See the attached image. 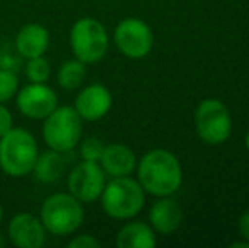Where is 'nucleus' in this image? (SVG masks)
<instances>
[{
    "label": "nucleus",
    "instance_id": "obj_19",
    "mask_svg": "<svg viewBox=\"0 0 249 248\" xmlns=\"http://www.w3.org/2000/svg\"><path fill=\"white\" fill-rule=\"evenodd\" d=\"M26 78L33 83H46L51 76V63L44 57H36L26 60L24 65Z\"/></svg>",
    "mask_w": 249,
    "mask_h": 248
},
{
    "label": "nucleus",
    "instance_id": "obj_23",
    "mask_svg": "<svg viewBox=\"0 0 249 248\" xmlns=\"http://www.w3.org/2000/svg\"><path fill=\"white\" fill-rule=\"evenodd\" d=\"M14 128V117L12 113L5 107V104H0V138L5 133H9Z\"/></svg>",
    "mask_w": 249,
    "mask_h": 248
},
{
    "label": "nucleus",
    "instance_id": "obj_28",
    "mask_svg": "<svg viewBox=\"0 0 249 248\" xmlns=\"http://www.w3.org/2000/svg\"><path fill=\"white\" fill-rule=\"evenodd\" d=\"M244 143H246V150L249 152V129H248V134H246V139H244Z\"/></svg>",
    "mask_w": 249,
    "mask_h": 248
},
{
    "label": "nucleus",
    "instance_id": "obj_9",
    "mask_svg": "<svg viewBox=\"0 0 249 248\" xmlns=\"http://www.w3.org/2000/svg\"><path fill=\"white\" fill-rule=\"evenodd\" d=\"M105 184H107V175L100 163L89 162V160H82L76 163L70 170L68 179H66L68 192L83 204L99 201Z\"/></svg>",
    "mask_w": 249,
    "mask_h": 248
},
{
    "label": "nucleus",
    "instance_id": "obj_18",
    "mask_svg": "<svg viewBox=\"0 0 249 248\" xmlns=\"http://www.w3.org/2000/svg\"><path fill=\"white\" fill-rule=\"evenodd\" d=\"M87 78V65L83 61L66 60L58 70V83L63 90H78Z\"/></svg>",
    "mask_w": 249,
    "mask_h": 248
},
{
    "label": "nucleus",
    "instance_id": "obj_24",
    "mask_svg": "<svg viewBox=\"0 0 249 248\" xmlns=\"http://www.w3.org/2000/svg\"><path fill=\"white\" fill-rule=\"evenodd\" d=\"M237 228H239V233L246 242H249V211L243 212L239 218V223H237Z\"/></svg>",
    "mask_w": 249,
    "mask_h": 248
},
{
    "label": "nucleus",
    "instance_id": "obj_13",
    "mask_svg": "<svg viewBox=\"0 0 249 248\" xmlns=\"http://www.w3.org/2000/svg\"><path fill=\"white\" fill-rule=\"evenodd\" d=\"M51 36L50 31L37 22L24 24L16 36V51L20 58L29 60V58L44 57L50 50Z\"/></svg>",
    "mask_w": 249,
    "mask_h": 248
},
{
    "label": "nucleus",
    "instance_id": "obj_10",
    "mask_svg": "<svg viewBox=\"0 0 249 248\" xmlns=\"http://www.w3.org/2000/svg\"><path fill=\"white\" fill-rule=\"evenodd\" d=\"M16 104L24 117L33 121H43L58 107V94L46 83L29 82L17 90Z\"/></svg>",
    "mask_w": 249,
    "mask_h": 248
},
{
    "label": "nucleus",
    "instance_id": "obj_25",
    "mask_svg": "<svg viewBox=\"0 0 249 248\" xmlns=\"http://www.w3.org/2000/svg\"><path fill=\"white\" fill-rule=\"evenodd\" d=\"M231 248H249V242L243 240V242H234L231 243Z\"/></svg>",
    "mask_w": 249,
    "mask_h": 248
},
{
    "label": "nucleus",
    "instance_id": "obj_15",
    "mask_svg": "<svg viewBox=\"0 0 249 248\" xmlns=\"http://www.w3.org/2000/svg\"><path fill=\"white\" fill-rule=\"evenodd\" d=\"M183 211L180 204L171 195L158 197V201L149 209V225L160 235H171L181 225Z\"/></svg>",
    "mask_w": 249,
    "mask_h": 248
},
{
    "label": "nucleus",
    "instance_id": "obj_6",
    "mask_svg": "<svg viewBox=\"0 0 249 248\" xmlns=\"http://www.w3.org/2000/svg\"><path fill=\"white\" fill-rule=\"evenodd\" d=\"M108 33L100 20L82 17L70 29V48L76 60L93 65L105 58L108 51Z\"/></svg>",
    "mask_w": 249,
    "mask_h": 248
},
{
    "label": "nucleus",
    "instance_id": "obj_16",
    "mask_svg": "<svg viewBox=\"0 0 249 248\" xmlns=\"http://www.w3.org/2000/svg\"><path fill=\"white\" fill-rule=\"evenodd\" d=\"M66 172V156L65 153L48 148L46 152H39L33 169V177L36 182L43 186H51L63 179Z\"/></svg>",
    "mask_w": 249,
    "mask_h": 248
},
{
    "label": "nucleus",
    "instance_id": "obj_7",
    "mask_svg": "<svg viewBox=\"0 0 249 248\" xmlns=\"http://www.w3.org/2000/svg\"><path fill=\"white\" fill-rule=\"evenodd\" d=\"M195 131L207 145H222L231 138L232 117L224 102L219 99H203L195 109Z\"/></svg>",
    "mask_w": 249,
    "mask_h": 248
},
{
    "label": "nucleus",
    "instance_id": "obj_22",
    "mask_svg": "<svg viewBox=\"0 0 249 248\" xmlns=\"http://www.w3.org/2000/svg\"><path fill=\"white\" fill-rule=\"evenodd\" d=\"M70 248H100V242L93 235H75L68 242Z\"/></svg>",
    "mask_w": 249,
    "mask_h": 248
},
{
    "label": "nucleus",
    "instance_id": "obj_1",
    "mask_svg": "<svg viewBox=\"0 0 249 248\" xmlns=\"http://www.w3.org/2000/svg\"><path fill=\"white\" fill-rule=\"evenodd\" d=\"M138 182L154 197L173 195L181 187L183 170L180 160L164 148H154L138 162Z\"/></svg>",
    "mask_w": 249,
    "mask_h": 248
},
{
    "label": "nucleus",
    "instance_id": "obj_12",
    "mask_svg": "<svg viewBox=\"0 0 249 248\" xmlns=\"http://www.w3.org/2000/svg\"><path fill=\"white\" fill-rule=\"evenodd\" d=\"M112 104H114L112 94L104 83H90L83 89L80 87L73 107L83 121L95 123L110 113Z\"/></svg>",
    "mask_w": 249,
    "mask_h": 248
},
{
    "label": "nucleus",
    "instance_id": "obj_3",
    "mask_svg": "<svg viewBox=\"0 0 249 248\" xmlns=\"http://www.w3.org/2000/svg\"><path fill=\"white\" fill-rule=\"evenodd\" d=\"M39 145L33 133L24 128H12L0 138V169L9 177H26L33 172Z\"/></svg>",
    "mask_w": 249,
    "mask_h": 248
},
{
    "label": "nucleus",
    "instance_id": "obj_14",
    "mask_svg": "<svg viewBox=\"0 0 249 248\" xmlns=\"http://www.w3.org/2000/svg\"><path fill=\"white\" fill-rule=\"evenodd\" d=\"M100 167L104 169L107 177H127L138 167L136 153L122 143H110L105 145L102 156L99 160Z\"/></svg>",
    "mask_w": 249,
    "mask_h": 248
},
{
    "label": "nucleus",
    "instance_id": "obj_5",
    "mask_svg": "<svg viewBox=\"0 0 249 248\" xmlns=\"http://www.w3.org/2000/svg\"><path fill=\"white\" fill-rule=\"evenodd\" d=\"M41 133L48 148L71 153L83 138V119L73 106H58L43 119Z\"/></svg>",
    "mask_w": 249,
    "mask_h": 248
},
{
    "label": "nucleus",
    "instance_id": "obj_8",
    "mask_svg": "<svg viewBox=\"0 0 249 248\" xmlns=\"http://www.w3.org/2000/svg\"><path fill=\"white\" fill-rule=\"evenodd\" d=\"M114 43L125 58L142 60L153 50L154 34L148 22L138 17H127L115 26Z\"/></svg>",
    "mask_w": 249,
    "mask_h": 248
},
{
    "label": "nucleus",
    "instance_id": "obj_20",
    "mask_svg": "<svg viewBox=\"0 0 249 248\" xmlns=\"http://www.w3.org/2000/svg\"><path fill=\"white\" fill-rule=\"evenodd\" d=\"M19 90V76L14 70L0 66V104H5L16 97Z\"/></svg>",
    "mask_w": 249,
    "mask_h": 248
},
{
    "label": "nucleus",
    "instance_id": "obj_21",
    "mask_svg": "<svg viewBox=\"0 0 249 248\" xmlns=\"http://www.w3.org/2000/svg\"><path fill=\"white\" fill-rule=\"evenodd\" d=\"M105 148V143L97 136H89V138H82L78 143V155L82 160H89V162H99L102 152Z\"/></svg>",
    "mask_w": 249,
    "mask_h": 248
},
{
    "label": "nucleus",
    "instance_id": "obj_27",
    "mask_svg": "<svg viewBox=\"0 0 249 248\" xmlns=\"http://www.w3.org/2000/svg\"><path fill=\"white\" fill-rule=\"evenodd\" d=\"M2 221H3V206L0 202V225H2Z\"/></svg>",
    "mask_w": 249,
    "mask_h": 248
},
{
    "label": "nucleus",
    "instance_id": "obj_11",
    "mask_svg": "<svg viewBox=\"0 0 249 248\" xmlns=\"http://www.w3.org/2000/svg\"><path fill=\"white\" fill-rule=\"evenodd\" d=\"M48 231L39 216L19 212L7 225V240L17 248H41L46 245Z\"/></svg>",
    "mask_w": 249,
    "mask_h": 248
},
{
    "label": "nucleus",
    "instance_id": "obj_17",
    "mask_svg": "<svg viewBox=\"0 0 249 248\" xmlns=\"http://www.w3.org/2000/svg\"><path fill=\"white\" fill-rule=\"evenodd\" d=\"M115 245L119 248H154L156 231L148 223L131 221L119 229L115 236Z\"/></svg>",
    "mask_w": 249,
    "mask_h": 248
},
{
    "label": "nucleus",
    "instance_id": "obj_4",
    "mask_svg": "<svg viewBox=\"0 0 249 248\" xmlns=\"http://www.w3.org/2000/svg\"><path fill=\"white\" fill-rule=\"evenodd\" d=\"M39 219L48 235L70 236L80 229L85 221V209L70 192H58L46 197L41 204Z\"/></svg>",
    "mask_w": 249,
    "mask_h": 248
},
{
    "label": "nucleus",
    "instance_id": "obj_2",
    "mask_svg": "<svg viewBox=\"0 0 249 248\" xmlns=\"http://www.w3.org/2000/svg\"><path fill=\"white\" fill-rule=\"evenodd\" d=\"M100 204L104 212L112 219L127 221L142 211L146 202V192L138 180L131 175L112 177L105 184L100 195Z\"/></svg>",
    "mask_w": 249,
    "mask_h": 248
},
{
    "label": "nucleus",
    "instance_id": "obj_26",
    "mask_svg": "<svg viewBox=\"0 0 249 248\" xmlns=\"http://www.w3.org/2000/svg\"><path fill=\"white\" fill-rule=\"evenodd\" d=\"M5 245H7V238L2 235V233H0V248H2V247H5Z\"/></svg>",
    "mask_w": 249,
    "mask_h": 248
}]
</instances>
